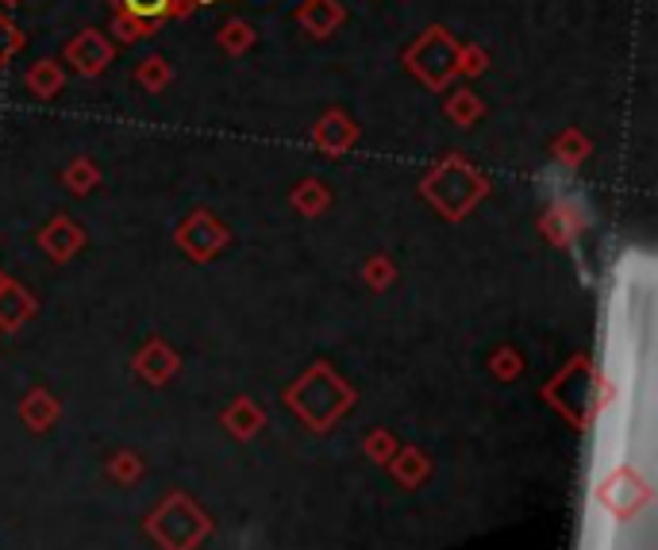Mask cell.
I'll use <instances>...</instances> for the list:
<instances>
[{
    "label": "cell",
    "mask_w": 658,
    "mask_h": 550,
    "mask_svg": "<svg viewBox=\"0 0 658 550\" xmlns=\"http://www.w3.org/2000/svg\"><path fill=\"white\" fill-rule=\"evenodd\" d=\"M69 51H85V62H77V66H81L85 74H97V69H101L104 62H109V54H112L109 47H104V42L97 39L93 31H85L77 42H69Z\"/></svg>",
    "instance_id": "2"
},
{
    "label": "cell",
    "mask_w": 658,
    "mask_h": 550,
    "mask_svg": "<svg viewBox=\"0 0 658 550\" xmlns=\"http://www.w3.org/2000/svg\"><path fill=\"white\" fill-rule=\"evenodd\" d=\"M112 4L119 9V20H124V24H136L139 31H147V35H151V27L162 24L169 12H178L174 0H112Z\"/></svg>",
    "instance_id": "1"
},
{
    "label": "cell",
    "mask_w": 658,
    "mask_h": 550,
    "mask_svg": "<svg viewBox=\"0 0 658 550\" xmlns=\"http://www.w3.org/2000/svg\"><path fill=\"white\" fill-rule=\"evenodd\" d=\"M27 85H31L39 97H51L54 89H59V74H54L51 66H35L31 77H27Z\"/></svg>",
    "instance_id": "4"
},
{
    "label": "cell",
    "mask_w": 658,
    "mask_h": 550,
    "mask_svg": "<svg viewBox=\"0 0 658 550\" xmlns=\"http://www.w3.org/2000/svg\"><path fill=\"white\" fill-rule=\"evenodd\" d=\"M301 20H304L308 27H313L316 35H328V27L339 20V12L331 9V0H313V4H308V9L301 12Z\"/></svg>",
    "instance_id": "3"
},
{
    "label": "cell",
    "mask_w": 658,
    "mask_h": 550,
    "mask_svg": "<svg viewBox=\"0 0 658 550\" xmlns=\"http://www.w3.org/2000/svg\"><path fill=\"white\" fill-rule=\"evenodd\" d=\"M4 31H9V24H4V20H0V35H4ZM9 54H12V51H4V47H0V62L9 59Z\"/></svg>",
    "instance_id": "5"
}]
</instances>
